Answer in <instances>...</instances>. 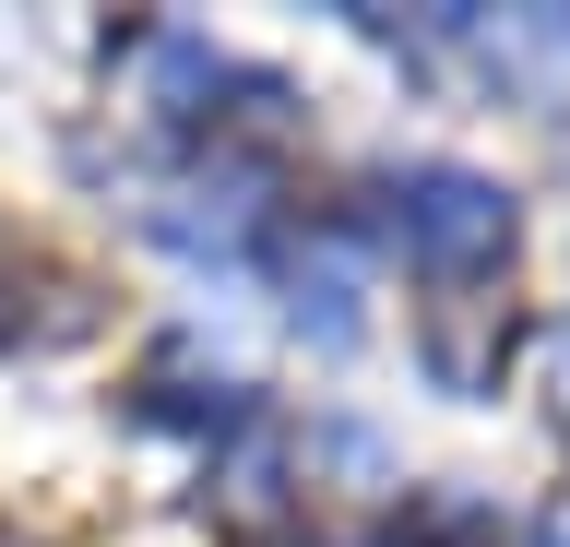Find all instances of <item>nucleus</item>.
<instances>
[{
  "instance_id": "1",
  "label": "nucleus",
  "mask_w": 570,
  "mask_h": 547,
  "mask_svg": "<svg viewBox=\"0 0 570 547\" xmlns=\"http://www.w3.org/2000/svg\"><path fill=\"white\" fill-rule=\"evenodd\" d=\"M392 238L428 274H475V262L511 251V191L475 179V167H404L392 179Z\"/></svg>"
},
{
  "instance_id": "2",
  "label": "nucleus",
  "mask_w": 570,
  "mask_h": 547,
  "mask_svg": "<svg viewBox=\"0 0 570 547\" xmlns=\"http://www.w3.org/2000/svg\"><path fill=\"white\" fill-rule=\"evenodd\" d=\"M534 547H570V511H559V524H547V536H534Z\"/></svg>"
}]
</instances>
